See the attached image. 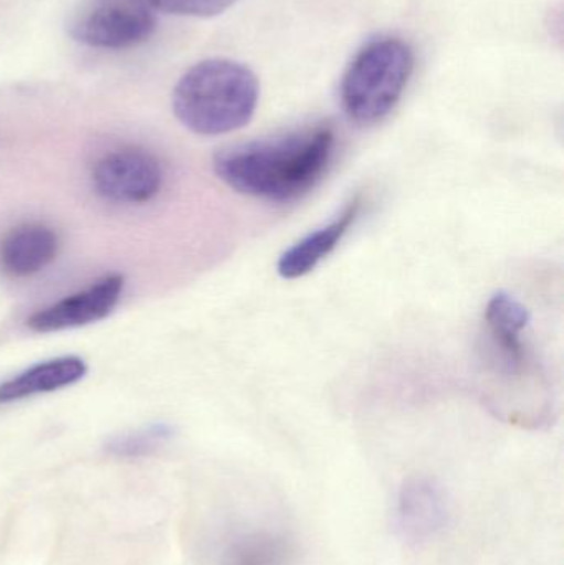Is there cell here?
<instances>
[{"label":"cell","instance_id":"cell-1","mask_svg":"<svg viewBox=\"0 0 564 565\" xmlns=\"http://www.w3.org/2000/svg\"><path fill=\"white\" fill-rule=\"evenodd\" d=\"M330 126L242 142L215 154V175L232 191L265 202L304 198L323 179L334 152Z\"/></svg>","mask_w":564,"mask_h":565},{"label":"cell","instance_id":"cell-2","mask_svg":"<svg viewBox=\"0 0 564 565\" xmlns=\"http://www.w3.org/2000/svg\"><path fill=\"white\" fill-rule=\"evenodd\" d=\"M260 98L255 73L244 63L209 58L195 63L175 85V118L201 136H221L244 128L254 118Z\"/></svg>","mask_w":564,"mask_h":565},{"label":"cell","instance_id":"cell-3","mask_svg":"<svg viewBox=\"0 0 564 565\" xmlns=\"http://www.w3.org/2000/svg\"><path fill=\"white\" fill-rule=\"evenodd\" d=\"M414 72V52L397 36H380L354 55L341 79V106L351 121H383L403 98Z\"/></svg>","mask_w":564,"mask_h":565},{"label":"cell","instance_id":"cell-4","mask_svg":"<svg viewBox=\"0 0 564 565\" xmlns=\"http://www.w3.org/2000/svg\"><path fill=\"white\" fill-rule=\"evenodd\" d=\"M148 0H86L70 23L76 42L98 50H128L155 33L158 15Z\"/></svg>","mask_w":564,"mask_h":565},{"label":"cell","instance_id":"cell-5","mask_svg":"<svg viewBox=\"0 0 564 565\" xmlns=\"http://www.w3.org/2000/svg\"><path fill=\"white\" fill-rule=\"evenodd\" d=\"M161 164L142 149L126 148L103 156L92 172L96 194L116 204H145L162 188Z\"/></svg>","mask_w":564,"mask_h":565},{"label":"cell","instance_id":"cell-6","mask_svg":"<svg viewBox=\"0 0 564 565\" xmlns=\"http://www.w3.org/2000/svg\"><path fill=\"white\" fill-rule=\"evenodd\" d=\"M449 516V498L436 480L414 477L404 481L396 503V527L401 540L411 546L429 543L443 533Z\"/></svg>","mask_w":564,"mask_h":565},{"label":"cell","instance_id":"cell-7","mask_svg":"<svg viewBox=\"0 0 564 565\" xmlns=\"http://www.w3.org/2000/svg\"><path fill=\"white\" fill-rule=\"evenodd\" d=\"M123 288L121 275H108L83 291L33 312L26 324L36 332H55L102 321L118 305Z\"/></svg>","mask_w":564,"mask_h":565},{"label":"cell","instance_id":"cell-8","mask_svg":"<svg viewBox=\"0 0 564 565\" xmlns=\"http://www.w3.org/2000/svg\"><path fill=\"white\" fill-rule=\"evenodd\" d=\"M363 198L351 199L343 211L323 227L310 232L304 238L291 245L278 258L277 271L284 280H298L320 267L347 237L363 209Z\"/></svg>","mask_w":564,"mask_h":565},{"label":"cell","instance_id":"cell-9","mask_svg":"<svg viewBox=\"0 0 564 565\" xmlns=\"http://www.w3.org/2000/svg\"><path fill=\"white\" fill-rule=\"evenodd\" d=\"M58 237L43 224H25L13 228L0 245V265L17 278L32 277L55 260Z\"/></svg>","mask_w":564,"mask_h":565},{"label":"cell","instance_id":"cell-10","mask_svg":"<svg viewBox=\"0 0 564 565\" xmlns=\"http://www.w3.org/2000/svg\"><path fill=\"white\" fill-rule=\"evenodd\" d=\"M85 361L76 355L50 359L17 374L0 384V404L22 401L33 395L49 394L76 384L86 375Z\"/></svg>","mask_w":564,"mask_h":565},{"label":"cell","instance_id":"cell-11","mask_svg":"<svg viewBox=\"0 0 564 565\" xmlns=\"http://www.w3.org/2000/svg\"><path fill=\"white\" fill-rule=\"evenodd\" d=\"M486 322L493 344L499 349L510 369H520L525 361L523 332L530 324V312L522 301L507 291H499L489 299Z\"/></svg>","mask_w":564,"mask_h":565},{"label":"cell","instance_id":"cell-12","mask_svg":"<svg viewBox=\"0 0 564 565\" xmlns=\"http://www.w3.org/2000/svg\"><path fill=\"white\" fill-rule=\"evenodd\" d=\"M297 551L287 534L252 530L235 534L222 547L219 565H294Z\"/></svg>","mask_w":564,"mask_h":565},{"label":"cell","instance_id":"cell-13","mask_svg":"<svg viewBox=\"0 0 564 565\" xmlns=\"http://www.w3.org/2000/svg\"><path fill=\"white\" fill-rule=\"evenodd\" d=\"M172 437H174V428L171 425L152 424L138 430L115 435L106 441L105 448L111 457L136 460L161 450Z\"/></svg>","mask_w":564,"mask_h":565},{"label":"cell","instance_id":"cell-14","mask_svg":"<svg viewBox=\"0 0 564 565\" xmlns=\"http://www.w3.org/2000/svg\"><path fill=\"white\" fill-rule=\"evenodd\" d=\"M148 2L155 7L156 12L211 19L231 9L237 0H148Z\"/></svg>","mask_w":564,"mask_h":565}]
</instances>
